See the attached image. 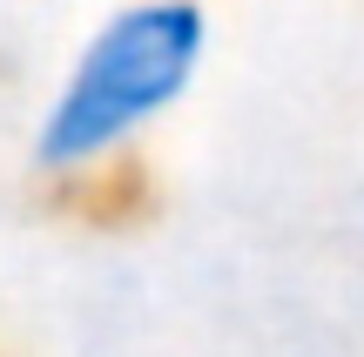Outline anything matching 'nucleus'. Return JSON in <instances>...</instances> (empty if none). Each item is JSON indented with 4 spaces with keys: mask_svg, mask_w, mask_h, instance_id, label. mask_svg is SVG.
Wrapping results in <instances>:
<instances>
[{
    "mask_svg": "<svg viewBox=\"0 0 364 357\" xmlns=\"http://www.w3.org/2000/svg\"><path fill=\"white\" fill-rule=\"evenodd\" d=\"M209 61L203 0H129L75 48L48 115L34 128V169L88 175L196 88Z\"/></svg>",
    "mask_w": 364,
    "mask_h": 357,
    "instance_id": "nucleus-1",
    "label": "nucleus"
}]
</instances>
